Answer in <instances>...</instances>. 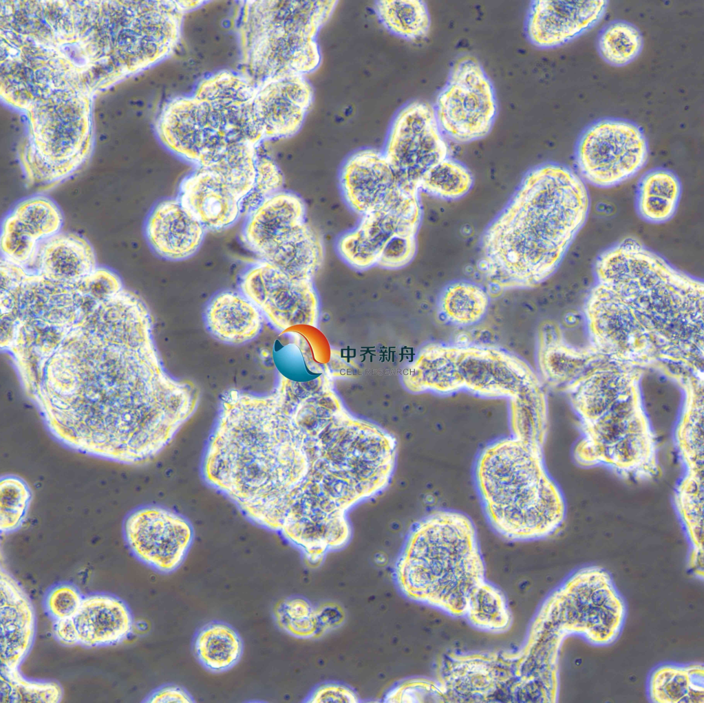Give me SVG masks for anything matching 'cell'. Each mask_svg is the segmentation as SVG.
Listing matches in <instances>:
<instances>
[{"label":"cell","instance_id":"1","mask_svg":"<svg viewBox=\"0 0 704 703\" xmlns=\"http://www.w3.org/2000/svg\"><path fill=\"white\" fill-rule=\"evenodd\" d=\"M396 453L373 424L255 396L217 419L202 471L252 522L320 556L348 543V511L387 486Z\"/></svg>","mask_w":704,"mask_h":703},{"label":"cell","instance_id":"2","mask_svg":"<svg viewBox=\"0 0 704 703\" xmlns=\"http://www.w3.org/2000/svg\"><path fill=\"white\" fill-rule=\"evenodd\" d=\"M589 208L588 191L578 173L556 162L537 165L484 230L479 270L500 289L542 282L561 263Z\"/></svg>","mask_w":704,"mask_h":703},{"label":"cell","instance_id":"3","mask_svg":"<svg viewBox=\"0 0 704 703\" xmlns=\"http://www.w3.org/2000/svg\"><path fill=\"white\" fill-rule=\"evenodd\" d=\"M473 479L485 518L503 539H543L562 526L564 496L548 471L542 449L511 435L493 440L478 454Z\"/></svg>","mask_w":704,"mask_h":703},{"label":"cell","instance_id":"4","mask_svg":"<svg viewBox=\"0 0 704 703\" xmlns=\"http://www.w3.org/2000/svg\"><path fill=\"white\" fill-rule=\"evenodd\" d=\"M432 107L445 137L458 144L487 136L498 111L493 84L480 62L470 55L452 64Z\"/></svg>","mask_w":704,"mask_h":703},{"label":"cell","instance_id":"5","mask_svg":"<svg viewBox=\"0 0 704 703\" xmlns=\"http://www.w3.org/2000/svg\"><path fill=\"white\" fill-rule=\"evenodd\" d=\"M574 155L578 174L584 181L599 188H610L631 178L645 166L649 147L637 123L606 117L584 129Z\"/></svg>","mask_w":704,"mask_h":703},{"label":"cell","instance_id":"6","mask_svg":"<svg viewBox=\"0 0 704 703\" xmlns=\"http://www.w3.org/2000/svg\"><path fill=\"white\" fill-rule=\"evenodd\" d=\"M447 140L427 102H410L397 112L383 152L403 191L418 194L426 173L449 156Z\"/></svg>","mask_w":704,"mask_h":703},{"label":"cell","instance_id":"7","mask_svg":"<svg viewBox=\"0 0 704 703\" xmlns=\"http://www.w3.org/2000/svg\"><path fill=\"white\" fill-rule=\"evenodd\" d=\"M123 534L128 548L140 561L164 574L182 565L194 539L188 519L158 505L143 506L130 512L124 521Z\"/></svg>","mask_w":704,"mask_h":703},{"label":"cell","instance_id":"8","mask_svg":"<svg viewBox=\"0 0 704 703\" xmlns=\"http://www.w3.org/2000/svg\"><path fill=\"white\" fill-rule=\"evenodd\" d=\"M421 219L418 194L405 193L392 202L361 216L358 226L337 243L341 257L351 266L377 265L385 246L398 235H416Z\"/></svg>","mask_w":704,"mask_h":703},{"label":"cell","instance_id":"9","mask_svg":"<svg viewBox=\"0 0 704 703\" xmlns=\"http://www.w3.org/2000/svg\"><path fill=\"white\" fill-rule=\"evenodd\" d=\"M239 288L262 314L282 329L301 323L306 305H314L310 281L293 279L260 259L246 268Z\"/></svg>","mask_w":704,"mask_h":703},{"label":"cell","instance_id":"10","mask_svg":"<svg viewBox=\"0 0 704 703\" xmlns=\"http://www.w3.org/2000/svg\"><path fill=\"white\" fill-rule=\"evenodd\" d=\"M133 627L131 612L122 600L109 594L94 593L83 597L72 618L54 621L53 633L64 645L91 648L119 643L131 634Z\"/></svg>","mask_w":704,"mask_h":703},{"label":"cell","instance_id":"11","mask_svg":"<svg viewBox=\"0 0 704 703\" xmlns=\"http://www.w3.org/2000/svg\"><path fill=\"white\" fill-rule=\"evenodd\" d=\"M608 3L606 0L532 1L524 22L526 36L540 49L564 45L597 25Z\"/></svg>","mask_w":704,"mask_h":703},{"label":"cell","instance_id":"12","mask_svg":"<svg viewBox=\"0 0 704 703\" xmlns=\"http://www.w3.org/2000/svg\"><path fill=\"white\" fill-rule=\"evenodd\" d=\"M313 101V88L305 76L285 75L266 80L253 102L254 118L264 138L296 134Z\"/></svg>","mask_w":704,"mask_h":703},{"label":"cell","instance_id":"13","mask_svg":"<svg viewBox=\"0 0 704 703\" xmlns=\"http://www.w3.org/2000/svg\"><path fill=\"white\" fill-rule=\"evenodd\" d=\"M340 180L347 203L361 216L407 193L401 188L383 152L375 149H360L350 155Z\"/></svg>","mask_w":704,"mask_h":703},{"label":"cell","instance_id":"14","mask_svg":"<svg viewBox=\"0 0 704 703\" xmlns=\"http://www.w3.org/2000/svg\"><path fill=\"white\" fill-rule=\"evenodd\" d=\"M262 32L253 55L264 65L267 79L285 75L306 76L318 69L321 52L316 38L284 25L264 12Z\"/></svg>","mask_w":704,"mask_h":703},{"label":"cell","instance_id":"15","mask_svg":"<svg viewBox=\"0 0 704 703\" xmlns=\"http://www.w3.org/2000/svg\"><path fill=\"white\" fill-rule=\"evenodd\" d=\"M177 198L207 232H221L243 217L241 199L213 171L195 167L180 182Z\"/></svg>","mask_w":704,"mask_h":703},{"label":"cell","instance_id":"16","mask_svg":"<svg viewBox=\"0 0 704 703\" xmlns=\"http://www.w3.org/2000/svg\"><path fill=\"white\" fill-rule=\"evenodd\" d=\"M206 232L177 197L157 202L145 226V237L153 251L172 261L193 257L200 248Z\"/></svg>","mask_w":704,"mask_h":703},{"label":"cell","instance_id":"17","mask_svg":"<svg viewBox=\"0 0 704 703\" xmlns=\"http://www.w3.org/2000/svg\"><path fill=\"white\" fill-rule=\"evenodd\" d=\"M306 222V207L295 193L281 190L267 197L246 216L240 239L258 259Z\"/></svg>","mask_w":704,"mask_h":703},{"label":"cell","instance_id":"18","mask_svg":"<svg viewBox=\"0 0 704 703\" xmlns=\"http://www.w3.org/2000/svg\"><path fill=\"white\" fill-rule=\"evenodd\" d=\"M1 670H19L34 637L35 616L26 593L1 571Z\"/></svg>","mask_w":704,"mask_h":703},{"label":"cell","instance_id":"19","mask_svg":"<svg viewBox=\"0 0 704 703\" xmlns=\"http://www.w3.org/2000/svg\"><path fill=\"white\" fill-rule=\"evenodd\" d=\"M36 272L58 283L74 284L97 268L94 250L89 241L73 232H58L40 244Z\"/></svg>","mask_w":704,"mask_h":703},{"label":"cell","instance_id":"20","mask_svg":"<svg viewBox=\"0 0 704 703\" xmlns=\"http://www.w3.org/2000/svg\"><path fill=\"white\" fill-rule=\"evenodd\" d=\"M205 321L210 332L219 340L229 344L247 343L262 327V313L243 293L224 290L209 302Z\"/></svg>","mask_w":704,"mask_h":703},{"label":"cell","instance_id":"21","mask_svg":"<svg viewBox=\"0 0 704 703\" xmlns=\"http://www.w3.org/2000/svg\"><path fill=\"white\" fill-rule=\"evenodd\" d=\"M324 246L318 233L306 222L273 247L262 261L288 276L310 281L321 266Z\"/></svg>","mask_w":704,"mask_h":703},{"label":"cell","instance_id":"22","mask_svg":"<svg viewBox=\"0 0 704 703\" xmlns=\"http://www.w3.org/2000/svg\"><path fill=\"white\" fill-rule=\"evenodd\" d=\"M193 654L207 671L221 673L233 668L244 653V642L228 623L214 620L199 628L192 641Z\"/></svg>","mask_w":704,"mask_h":703},{"label":"cell","instance_id":"23","mask_svg":"<svg viewBox=\"0 0 704 703\" xmlns=\"http://www.w3.org/2000/svg\"><path fill=\"white\" fill-rule=\"evenodd\" d=\"M681 195V184L670 170L657 168L645 173L639 182L636 208L646 221L662 224L674 215Z\"/></svg>","mask_w":704,"mask_h":703},{"label":"cell","instance_id":"24","mask_svg":"<svg viewBox=\"0 0 704 703\" xmlns=\"http://www.w3.org/2000/svg\"><path fill=\"white\" fill-rule=\"evenodd\" d=\"M487 290L469 281L447 285L438 299V310L444 321L458 326H469L480 321L489 305Z\"/></svg>","mask_w":704,"mask_h":703},{"label":"cell","instance_id":"25","mask_svg":"<svg viewBox=\"0 0 704 703\" xmlns=\"http://www.w3.org/2000/svg\"><path fill=\"white\" fill-rule=\"evenodd\" d=\"M379 21L392 34L409 41L425 38L431 18L427 6L420 0H382L374 5Z\"/></svg>","mask_w":704,"mask_h":703},{"label":"cell","instance_id":"26","mask_svg":"<svg viewBox=\"0 0 704 703\" xmlns=\"http://www.w3.org/2000/svg\"><path fill=\"white\" fill-rule=\"evenodd\" d=\"M257 146L235 143L227 147L208 169L218 175L241 199L253 188L257 175Z\"/></svg>","mask_w":704,"mask_h":703},{"label":"cell","instance_id":"27","mask_svg":"<svg viewBox=\"0 0 704 703\" xmlns=\"http://www.w3.org/2000/svg\"><path fill=\"white\" fill-rule=\"evenodd\" d=\"M643 46V36L639 28L623 20L607 23L599 31L597 41L599 56L614 67H623L634 61Z\"/></svg>","mask_w":704,"mask_h":703},{"label":"cell","instance_id":"28","mask_svg":"<svg viewBox=\"0 0 704 703\" xmlns=\"http://www.w3.org/2000/svg\"><path fill=\"white\" fill-rule=\"evenodd\" d=\"M472 185L470 171L462 162L449 156L426 173L419 190L442 199L454 200L465 195Z\"/></svg>","mask_w":704,"mask_h":703},{"label":"cell","instance_id":"29","mask_svg":"<svg viewBox=\"0 0 704 703\" xmlns=\"http://www.w3.org/2000/svg\"><path fill=\"white\" fill-rule=\"evenodd\" d=\"M11 211L41 242L60 232L63 222L57 204L42 195L22 199Z\"/></svg>","mask_w":704,"mask_h":703},{"label":"cell","instance_id":"30","mask_svg":"<svg viewBox=\"0 0 704 703\" xmlns=\"http://www.w3.org/2000/svg\"><path fill=\"white\" fill-rule=\"evenodd\" d=\"M61 686L52 681L32 680L19 670H1V702H58Z\"/></svg>","mask_w":704,"mask_h":703},{"label":"cell","instance_id":"31","mask_svg":"<svg viewBox=\"0 0 704 703\" xmlns=\"http://www.w3.org/2000/svg\"><path fill=\"white\" fill-rule=\"evenodd\" d=\"M32 499L31 490L20 477L3 475L0 482V530L8 534L23 523Z\"/></svg>","mask_w":704,"mask_h":703},{"label":"cell","instance_id":"32","mask_svg":"<svg viewBox=\"0 0 704 703\" xmlns=\"http://www.w3.org/2000/svg\"><path fill=\"white\" fill-rule=\"evenodd\" d=\"M41 241L10 211L1 226V257L26 267L33 263Z\"/></svg>","mask_w":704,"mask_h":703},{"label":"cell","instance_id":"33","mask_svg":"<svg viewBox=\"0 0 704 703\" xmlns=\"http://www.w3.org/2000/svg\"><path fill=\"white\" fill-rule=\"evenodd\" d=\"M277 625L299 638L318 636L316 609L306 599L290 596L279 601L273 609Z\"/></svg>","mask_w":704,"mask_h":703},{"label":"cell","instance_id":"34","mask_svg":"<svg viewBox=\"0 0 704 703\" xmlns=\"http://www.w3.org/2000/svg\"><path fill=\"white\" fill-rule=\"evenodd\" d=\"M284 175L269 156L258 151L257 175L253 190L242 203L243 217L273 194L282 190Z\"/></svg>","mask_w":704,"mask_h":703},{"label":"cell","instance_id":"35","mask_svg":"<svg viewBox=\"0 0 704 703\" xmlns=\"http://www.w3.org/2000/svg\"><path fill=\"white\" fill-rule=\"evenodd\" d=\"M83 596L78 589L70 583H60L47 593L44 606L54 621L72 618L77 612Z\"/></svg>","mask_w":704,"mask_h":703},{"label":"cell","instance_id":"36","mask_svg":"<svg viewBox=\"0 0 704 703\" xmlns=\"http://www.w3.org/2000/svg\"><path fill=\"white\" fill-rule=\"evenodd\" d=\"M416 246V235H396L382 250L377 265L388 269L405 266L415 256Z\"/></svg>","mask_w":704,"mask_h":703},{"label":"cell","instance_id":"37","mask_svg":"<svg viewBox=\"0 0 704 703\" xmlns=\"http://www.w3.org/2000/svg\"><path fill=\"white\" fill-rule=\"evenodd\" d=\"M308 702H358L354 691L347 686L327 683L315 689L308 698Z\"/></svg>","mask_w":704,"mask_h":703},{"label":"cell","instance_id":"38","mask_svg":"<svg viewBox=\"0 0 704 703\" xmlns=\"http://www.w3.org/2000/svg\"><path fill=\"white\" fill-rule=\"evenodd\" d=\"M149 703H191L195 702L192 695L183 686L175 684H165L153 690L144 701Z\"/></svg>","mask_w":704,"mask_h":703},{"label":"cell","instance_id":"39","mask_svg":"<svg viewBox=\"0 0 704 703\" xmlns=\"http://www.w3.org/2000/svg\"><path fill=\"white\" fill-rule=\"evenodd\" d=\"M318 636L339 625L343 620L342 610L334 604L324 605L316 609Z\"/></svg>","mask_w":704,"mask_h":703}]
</instances>
